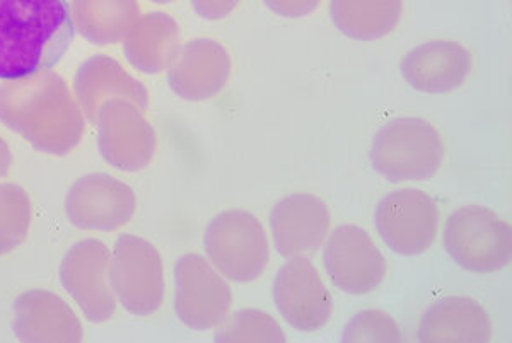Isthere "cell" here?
<instances>
[{
  "instance_id": "6da1fadb",
  "label": "cell",
  "mask_w": 512,
  "mask_h": 343,
  "mask_svg": "<svg viewBox=\"0 0 512 343\" xmlns=\"http://www.w3.org/2000/svg\"><path fill=\"white\" fill-rule=\"evenodd\" d=\"M0 122L36 151L52 156H67L86 135L76 96L52 70L0 84Z\"/></svg>"
},
{
  "instance_id": "7a4b0ae2",
  "label": "cell",
  "mask_w": 512,
  "mask_h": 343,
  "mask_svg": "<svg viewBox=\"0 0 512 343\" xmlns=\"http://www.w3.org/2000/svg\"><path fill=\"white\" fill-rule=\"evenodd\" d=\"M65 0H0V79L50 70L74 40Z\"/></svg>"
},
{
  "instance_id": "3957f363",
  "label": "cell",
  "mask_w": 512,
  "mask_h": 343,
  "mask_svg": "<svg viewBox=\"0 0 512 343\" xmlns=\"http://www.w3.org/2000/svg\"><path fill=\"white\" fill-rule=\"evenodd\" d=\"M369 157L373 168L388 181H424L443 166L444 142L424 118H396L374 135Z\"/></svg>"
},
{
  "instance_id": "277c9868",
  "label": "cell",
  "mask_w": 512,
  "mask_h": 343,
  "mask_svg": "<svg viewBox=\"0 0 512 343\" xmlns=\"http://www.w3.org/2000/svg\"><path fill=\"white\" fill-rule=\"evenodd\" d=\"M209 262L227 280L248 284L260 279L270 262V245L262 222L246 210H226L205 229Z\"/></svg>"
},
{
  "instance_id": "5b68a950",
  "label": "cell",
  "mask_w": 512,
  "mask_h": 343,
  "mask_svg": "<svg viewBox=\"0 0 512 343\" xmlns=\"http://www.w3.org/2000/svg\"><path fill=\"white\" fill-rule=\"evenodd\" d=\"M444 246L468 272L494 274L511 263V227L487 207L466 205L448 217Z\"/></svg>"
},
{
  "instance_id": "8992f818",
  "label": "cell",
  "mask_w": 512,
  "mask_h": 343,
  "mask_svg": "<svg viewBox=\"0 0 512 343\" xmlns=\"http://www.w3.org/2000/svg\"><path fill=\"white\" fill-rule=\"evenodd\" d=\"M110 284L118 303L140 318L158 313L166 297L163 256L151 241L122 234L113 245Z\"/></svg>"
},
{
  "instance_id": "52a82bcc",
  "label": "cell",
  "mask_w": 512,
  "mask_h": 343,
  "mask_svg": "<svg viewBox=\"0 0 512 343\" xmlns=\"http://www.w3.org/2000/svg\"><path fill=\"white\" fill-rule=\"evenodd\" d=\"M94 125L99 154L113 168L137 173L152 163L158 134L140 106L128 99H110L99 108Z\"/></svg>"
},
{
  "instance_id": "ba28073f",
  "label": "cell",
  "mask_w": 512,
  "mask_h": 343,
  "mask_svg": "<svg viewBox=\"0 0 512 343\" xmlns=\"http://www.w3.org/2000/svg\"><path fill=\"white\" fill-rule=\"evenodd\" d=\"M233 291L205 256L188 253L175 265V311L178 320L197 332L212 330L226 320Z\"/></svg>"
},
{
  "instance_id": "9c48e42d",
  "label": "cell",
  "mask_w": 512,
  "mask_h": 343,
  "mask_svg": "<svg viewBox=\"0 0 512 343\" xmlns=\"http://www.w3.org/2000/svg\"><path fill=\"white\" fill-rule=\"evenodd\" d=\"M374 224L391 251L403 256L422 255L436 241L441 212L427 193L402 188L381 198Z\"/></svg>"
},
{
  "instance_id": "30bf717a",
  "label": "cell",
  "mask_w": 512,
  "mask_h": 343,
  "mask_svg": "<svg viewBox=\"0 0 512 343\" xmlns=\"http://www.w3.org/2000/svg\"><path fill=\"white\" fill-rule=\"evenodd\" d=\"M111 251L99 239L77 241L60 263L65 292L93 323H106L117 313L118 301L110 284Z\"/></svg>"
},
{
  "instance_id": "8fae6325",
  "label": "cell",
  "mask_w": 512,
  "mask_h": 343,
  "mask_svg": "<svg viewBox=\"0 0 512 343\" xmlns=\"http://www.w3.org/2000/svg\"><path fill=\"white\" fill-rule=\"evenodd\" d=\"M135 210L134 190L106 173L77 178L65 197V214L82 231H117L134 219Z\"/></svg>"
},
{
  "instance_id": "7c38bea8",
  "label": "cell",
  "mask_w": 512,
  "mask_h": 343,
  "mask_svg": "<svg viewBox=\"0 0 512 343\" xmlns=\"http://www.w3.org/2000/svg\"><path fill=\"white\" fill-rule=\"evenodd\" d=\"M323 262L335 287L352 296L376 291L388 272L383 251L371 234L354 224L333 231L326 241Z\"/></svg>"
},
{
  "instance_id": "4fadbf2b",
  "label": "cell",
  "mask_w": 512,
  "mask_h": 343,
  "mask_svg": "<svg viewBox=\"0 0 512 343\" xmlns=\"http://www.w3.org/2000/svg\"><path fill=\"white\" fill-rule=\"evenodd\" d=\"M272 296L284 320L299 332H318L332 318V292L308 256L287 258L275 275Z\"/></svg>"
},
{
  "instance_id": "5bb4252c",
  "label": "cell",
  "mask_w": 512,
  "mask_h": 343,
  "mask_svg": "<svg viewBox=\"0 0 512 343\" xmlns=\"http://www.w3.org/2000/svg\"><path fill=\"white\" fill-rule=\"evenodd\" d=\"M231 72L233 60L221 41L197 38L181 45L168 69V86L185 101H207L224 91Z\"/></svg>"
},
{
  "instance_id": "9a60e30c",
  "label": "cell",
  "mask_w": 512,
  "mask_h": 343,
  "mask_svg": "<svg viewBox=\"0 0 512 343\" xmlns=\"http://www.w3.org/2000/svg\"><path fill=\"white\" fill-rule=\"evenodd\" d=\"M275 250L284 258L315 255L325 243L332 216L321 198L311 193H292L270 212Z\"/></svg>"
},
{
  "instance_id": "2e32d148",
  "label": "cell",
  "mask_w": 512,
  "mask_h": 343,
  "mask_svg": "<svg viewBox=\"0 0 512 343\" xmlns=\"http://www.w3.org/2000/svg\"><path fill=\"white\" fill-rule=\"evenodd\" d=\"M473 69L468 48L453 40L425 41L403 57L402 76L424 94H448L461 88Z\"/></svg>"
},
{
  "instance_id": "e0dca14e",
  "label": "cell",
  "mask_w": 512,
  "mask_h": 343,
  "mask_svg": "<svg viewBox=\"0 0 512 343\" xmlns=\"http://www.w3.org/2000/svg\"><path fill=\"white\" fill-rule=\"evenodd\" d=\"M14 333L21 342H70L84 340L82 323L65 299L47 291L23 292L14 303Z\"/></svg>"
},
{
  "instance_id": "ac0fdd59",
  "label": "cell",
  "mask_w": 512,
  "mask_h": 343,
  "mask_svg": "<svg viewBox=\"0 0 512 343\" xmlns=\"http://www.w3.org/2000/svg\"><path fill=\"white\" fill-rule=\"evenodd\" d=\"M74 96L84 117L93 123L99 108L110 99H128L144 111L149 108L146 86L108 55H93L77 69Z\"/></svg>"
},
{
  "instance_id": "d6986e66",
  "label": "cell",
  "mask_w": 512,
  "mask_h": 343,
  "mask_svg": "<svg viewBox=\"0 0 512 343\" xmlns=\"http://www.w3.org/2000/svg\"><path fill=\"white\" fill-rule=\"evenodd\" d=\"M180 24L166 12L142 14L123 38V53L128 64L147 76L168 70L181 50Z\"/></svg>"
},
{
  "instance_id": "ffe728a7",
  "label": "cell",
  "mask_w": 512,
  "mask_h": 343,
  "mask_svg": "<svg viewBox=\"0 0 512 343\" xmlns=\"http://www.w3.org/2000/svg\"><path fill=\"white\" fill-rule=\"evenodd\" d=\"M420 342L487 343L492 321L482 304L470 297H443L425 311L419 326Z\"/></svg>"
},
{
  "instance_id": "44dd1931",
  "label": "cell",
  "mask_w": 512,
  "mask_h": 343,
  "mask_svg": "<svg viewBox=\"0 0 512 343\" xmlns=\"http://www.w3.org/2000/svg\"><path fill=\"white\" fill-rule=\"evenodd\" d=\"M70 18L93 45H115L142 16L137 0H70Z\"/></svg>"
},
{
  "instance_id": "7402d4cb",
  "label": "cell",
  "mask_w": 512,
  "mask_h": 343,
  "mask_svg": "<svg viewBox=\"0 0 512 343\" xmlns=\"http://www.w3.org/2000/svg\"><path fill=\"white\" fill-rule=\"evenodd\" d=\"M403 0H330V16L337 30L350 40H381L395 30Z\"/></svg>"
},
{
  "instance_id": "603a6c76",
  "label": "cell",
  "mask_w": 512,
  "mask_h": 343,
  "mask_svg": "<svg viewBox=\"0 0 512 343\" xmlns=\"http://www.w3.org/2000/svg\"><path fill=\"white\" fill-rule=\"evenodd\" d=\"M33 204L30 195L14 183H0V256L23 245L30 234Z\"/></svg>"
},
{
  "instance_id": "cb8c5ba5",
  "label": "cell",
  "mask_w": 512,
  "mask_h": 343,
  "mask_svg": "<svg viewBox=\"0 0 512 343\" xmlns=\"http://www.w3.org/2000/svg\"><path fill=\"white\" fill-rule=\"evenodd\" d=\"M217 342H265L284 343L286 335L274 316L260 309H241L227 314L226 320L217 326Z\"/></svg>"
},
{
  "instance_id": "d4e9b609",
  "label": "cell",
  "mask_w": 512,
  "mask_h": 343,
  "mask_svg": "<svg viewBox=\"0 0 512 343\" xmlns=\"http://www.w3.org/2000/svg\"><path fill=\"white\" fill-rule=\"evenodd\" d=\"M342 340L347 343L359 342H402V330L390 314L379 309H366L355 314L345 328Z\"/></svg>"
},
{
  "instance_id": "484cf974",
  "label": "cell",
  "mask_w": 512,
  "mask_h": 343,
  "mask_svg": "<svg viewBox=\"0 0 512 343\" xmlns=\"http://www.w3.org/2000/svg\"><path fill=\"white\" fill-rule=\"evenodd\" d=\"M263 4L280 18L301 19L313 14L321 0H263Z\"/></svg>"
},
{
  "instance_id": "4316f807",
  "label": "cell",
  "mask_w": 512,
  "mask_h": 343,
  "mask_svg": "<svg viewBox=\"0 0 512 343\" xmlns=\"http://www.w3.org/2000/svg\"><path fill=\"white\" fill-rule=\"evenodd\" d=\"M241 0H192L193 9L200 18L219 21L231 14Z\"/></svg>"
},
{
  "instance_id": "83f0119b",
  "label": "cell",
  "mask_w": 512,
  "mask_h": 343,
  "mask_svg": "<svg viewBox=\"0 0 512 343\" xmlns=\"http://www.w3.org/2000/svg\"><path fill=\"white\" fill-rule=\"evenodd\" d=\"M14 157H12L11 147L7 146L6 140L0 137V178L9 175Z\"/></svg>"
},
{
  "instance_id": "f1b7e54d",
  "label": "cell",
  "mask_w": 512,
  "mask_h": 343,
  "mask_svg": "<svg viewBox=\"0 0 512 343\" xmlns=\"http://www.w3.org/2000/svg\"><path fill=\"white\" fill-rule=\"evenodd\" d=\"M151 2H156V4H169V2H173V0H151Z\"/></svg>"
}]
</instances>
